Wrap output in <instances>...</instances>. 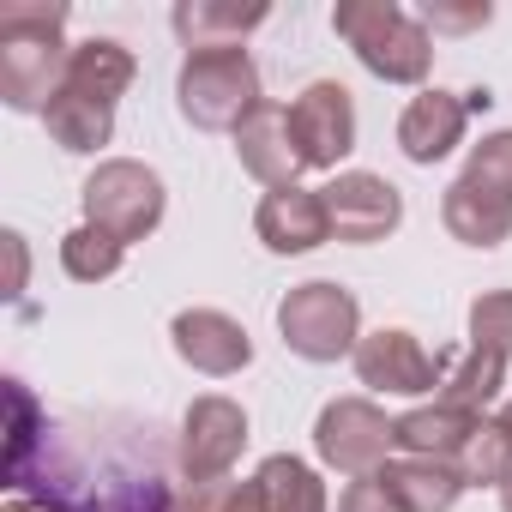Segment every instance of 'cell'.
<instances>
[{
    "label": "cell",
    "mask_w": 512,
    "mask_h": 512,
    "mask_svg": "<svg viewBox=\"0 0 512 512\" xmlns=\"http://www.w3.org/2000/svg\"><path fill=\"white\" fill-rule=\"evenodd\" d=\"M103 470L91 464L31 398L25 380H7V488L49 512H103Z\"/></svg>",
    "instance_id": "6da1fadb"
},
{
    "label": "cell",
    "mask_w": 512,
    "mask_h": 512,
    "mask_svg": "<svg viewBox=\"0 0 512 512\" xmlns=\"http://www.w3.org/2000/svg\"><path fill=\"white\" fill-rule=\"evenodd\" d=\"M67 31V7H49V0H13L0 7V97L7 109L43 115L73 67V49L61 43Z\"/></svg>",
    "instance_id": "7a4b0ae2"
},
{
    "label": "cell",
    "mask_w": 512,
    "mask_h": 512,
    "mask_svg": "<svg viewBox=\"0 0 512 512\" xmlns=\"http://www.w3.org/2000/svg\"><path fill=\"white\" fill-rule=\"evenodd\" d=\"M332 25L374 79H386V85H422L428 79L434 43L404 7H392V0H344L332 13Z\"/></svg>",
    "instance_id": "3957f363"
},
{
    "label": "cell",
    "mask_w": 512,
    "mask_h": 512,
    "mask_svg": "<svg viewBox=\"0 0 512 512\" xmlns=\"http://www.w3.org/2000/svg\"><path fill=\"white\" fill-rule=\"evenodd\" d=\"M181 115L205 133H235L253 109H260V73H253L247 49H217V55H187L181 67Z\"/></svg>",
    "instance_id": "277c9868"
},
{
    "label": "cell",
    "mask_w": 512,
    "mask_h": 512,
    "mask_svg": "<svg viewBox=\"0 0 512 512\" xmlns=\"http://www.w3.org/2000/svg\"><path fill=\"white\" fill-rule=\"evenodd\" d=\"M356 326H362V308L344 284H296L284 302H278V332L296 356L308 362H338V356H356Z\"/></svg>",
    "instance_id": "5b68a950"
},
{
    "label": "cell",
    "mask_w": 512,
    "mask_h": 512,
    "mask_svg": "<svg viewBox=\"0 0 512 512\" xmlns=\"http://www.w3.org/2000/svg\"><path fill=\"white\" fill-rule=\"evenodd\" d=\"M79 199H85V223L109 229L121 247L127 241H145L163 223V181H157V169H145L133 157L97 163V175L85 181Z\"/></svg>",
    "instance_id": "8992f818"
},
{
    "label": "cell",
    "mask_w": 512,
    "mask_h": 512,
    "mask_svg": "<svg viewBox=\"0 0 512 512\" xmlns=\"http://www.w3.org/2000/svg\"><path fill=\"white\" fill-rule=\"evenodd\" d=\"M392 428H398V422H392L386 410H374L368 398H338V404L320 410L314 446H320V458H326L338 476H374V470L386 464V452L398 446Z\"/></svg>",
    "instance_id": "52a82bcc"
},
{
    "label": "cell",
    "mask_w": 512,
    "mask_h": 512,
    "mask_svg": "<svg viewBox=\"0 0 512 512\" xmlns=\"http://www.w3.org/2000/svg\"><path fill=\"white\" fill-rule=\"evenodd\" d=\"M290 133H296V151L308 169H338V157L356 151V97L332 79L308 85L290 103Z\"/></svg>",
    "instance_id": "ba28073f"
},
{
    "label": "cell",
    "mask_w": 512,
    "mask_h": 512,
    "mask_svg": "<svg viewBox=\"0 0 512 512\" xmlns=\"http://www.w3.org/2000/svg\"><path fill=\"white\" fill-rule=\"evenodd\" d=\"M247 446V416L235 398H193L181 422V476L187 482H229V464Z\"/></svg>",
    "instance_id": "9c48e42d"
},
{
    "label": "cell",
    "mask_w": 512,
    "mask_h": 512,
    "mask_svg": "<svg viewBox=\"0 0 512 512\" xmlns=\"http://www.w3.org/2000/svg\"><path fill=\"white\" fill-rule=\"evenodd\" d=\"M320 199H326L332 235H338V241H356V247H362V241H386V235L404 223V199H398V187L380 181V175H368V169H350V175L326 181Z\"/></svg>",
    "instance_id": "30bf717a"
},
{
    "label": "cell",
    "mask_w": 512,
    "mask_h": 512,
    "mask_svg": "<svg viewBox=\"0 0 512 512\" xmlns=\"http://www.w3.org/2000/svg\"><path fill=\"white\" fill-rule=\"evenodd\" d=\"M440 374H446V356H428L410 332H374L356 344V380L374 392H398V398L440 392Z\"/></svg>",
    "instance_id": "8fae6325"
},
{
    "label": "cell",
    "mask_w": 512,
    "mask_h": 512,
    "mask_svg": "<svg viewBox=\"0 0 512 512\" xmlns=\"http://www.w3.org/2000/svg\"><path fill=\"white\" fill-rule=\"evenodd\" d=\"M235 157L253 181H266L272 193L278 187H296V175L308 169L302 151H296V133H290V109L284 103H260L241 127H235Z\"/></svg>",
    "instance_id": "7c38bea8"
},
{
    "label": "cell",
    "mask_w": 512,
    "mask_h": 512,
    "mask_svg": "<svg viewBox=\"0 0 512 512\" xmlns=\"http://www.w3.org/2000/svg\"><path fill=\"white\" fill-rule=\"evenodd\" d=\"M169 338H175V356H181L187 368L211 374V380H229V374H241V368L253 362V338H247L229 314H217V308H187V314H175Z\"/></svg>",
    "instance_id": "4fadbf2b"
},
{
    "label": "cell",
    "mask_w": 512,
    "mask_h": 512,
    "mask_svg": "<svg viewBox=\"0 0 512 512\" xmlns=\"http://www.w3.org/2000/svg\"><path fill=\"white\" fill-rule=\"evenodd\" d=\"M253 229L272 253H308L320 241H332V217H326V199L320 187H278L260 199L253 211Z\"/></svg>",
    "instance_id": "5bb4252c"
},
{
    "label": "cell",
    "mask_w": 512,
    "mask_h": 512,
    "mask_svg": "<svg viewBox=\"0 0 512 512\" xmlns=\"http://www.w3.org/2000/svg\"><path fill=\"white\" fill-rule=\"evenodd\" d=\"M272 19L266 0H181V7L169 13L175 37L187 43V55H217V49H241L247 31H260Z\"/></svg>",
    "instance_id": "9a60e30c"
},
{
    "label": "cell",
    "mask_w": 512,
    "mask_h": 512,
    "mask_svg": "<svg viewBox=\"0 0 512 512\" xmlns=\"http://www.w3.org/2000/svg\"><path fill=\"white\" fill-rule=\"evenodd\" d=\"M464 121H470V103L452 97V91H422L410 97L404 121H398V145L410 163H440L458 139H464Z\"/></svg>",
    "instance_id": "2e32d148"
},
{
    "label": "cell",
    "mask_w": 512,
    "mask_h": 512,
    "mask_svg": "<svg viewBox=\"0 0 512 512\" xmlns=\"http://www.w3.org/2000/svg\"><path fill=\"white\" fill-rule=\"evenodd\" d=\"M440 217H446V229H452L464 247H500V241L512 235V199H500V193H488V187H476V181H464V175L446 187Z\"/></svg>",
    "instance_id": "e0dca14e"
},
{
    "label": "cell",
    "mask_w": 512,
    "mask_h": 512,
    "mask_svg": "<svg viewBox=\"0 0 512 512\" xmlns=\"http://www.w3.org/2000/svg\"><path fill=\"white\" fill-rule=\"evenodd\" d=\"M374 476L398 494L404 512H452L458 494H464V476H458V464H446V458H392V464H380Z\"/></svg>",
    "instance_id": "ac0fdd59"
},
{
    "label": "cell",
    "mask_w": 512,
    "mask_h": 512,
    "mask_svg": "<svg viewBox=\"0 0 512 512\" xmlns=\"http://www.w3.org/2000/svg\"><path fill=\"white\" fill-rule=\"evenodd\" d=\"M476 422L482 416H470V410H452V404H422V410H404L398 416V446L410 452V458H458L464 452V440L476 434Z\"/></svg>",
    "instance_id": "d6986e66"
},
{
    "label": "cell",
    "mask_w": 512,
    "mask_h": 512,
    "mask_svg": "<svg viewBox=\"0 0 512 512\" xmlns=\"http://www.w3.org/2000/svg\"><path fill=\"white\" fill-rule=\"evenodd\" d=\"M500 386H506V362L470 344L464 356H446V374H440V392H434V404H452V410H470V416H482V410L500 398Z\"/></svg>",
    "instance_id": "ffe728a7"
},
{
    "label": "cell",
    "mask_w": 512,
    "mask_h": 512,
    "mask_svg": "<svg viewBox=\"0 0 512 512\" xmlns=\"http://www.w3.org/2000/svg\"><path fill=\"white\" fill-rule=\"evenodd\" d=\"M43 127H49V139H55L61 151H97V145H109V133H115V109L97 103V97H85V91H67V85H61V97L43 109Z\"/></svg>",
    "instance_id": "44dd1931"
},
{
    "label": "cell",
    "mask_w": 512,
    "mask_h": 512,
    "mask_svg": "<svg viewBox=\"0 0 512 512\" xmlns=\"http://www.w3.org/2000/svg\"><path fill=\"white\" fill-rule=\"evenodd\" d=\"M127 85H133V55H127L121 43L91 37V43H79V49H73L67 91H85V97H97V103H109V109H115Z\"/></svg>",
    "instance_id": "7402d4cb"
},
{
    "label": "cell",
    "mask_w": 512,
    "mask_h": 512,
    "mask_svg": "<svg viewBox=\"0 0 512 512\" xmlns=\"http://www.w3.org/2000/svg\"><path fill=\"white\" fill-rule=\"evenodd\" d=\"M260 488H266V512H326V482L290 452L260 464Z\"/></svg>",
    "instance_id": "603a6c76"
},
{
    "label": "cell",
    "mask_w": 512,
    "mask_h": 512,
    "mask_svg": "<svg viewBox=\"0 0 512 512\" xmlns=\"http://www.w3.org/2000/svg\"><path fill=\"white\" fill-rule=\"evenodd\" d=\"M452 464H458L464 488H470V482H476V488H482V482H512V428H506L500 416H494V422L482 416L476 434L464 440V452H458Z\"/></svg>",
    "instance_id": "cb8c5ba5"
},
{
    "label": "cell",
    "mask_w": 512,
    "mask_h": 512,
    "mask_svg": "<svg viewBox=\"0 0 512 512\" xmlns=\"http://www.w3.org/2000/svg\"><path fill=\"white\" fill-rule=\"evenodd\" d=\"M121 241L109 235V229H97V223H79L73 235H61V266H67V278H79V284H103V278H115L121 272Z\"/></svg>",
    "instance_id": "d4e9b609"
},
{
    "label": "cell",
    "mask_w": 512,
    "mask_h": 512,
    "mask_svg": "<svg viewBox=\"0 0 512 512\" xmlns=\"http://www.w3.org/2000/svg\"><path fill=\"white\" fill-rule=\"evenodd\" d=\"M470 344L512 362V290H488L470 302Z\"/></svg>",
    "instance_id": "484cf974"
},
{
    "label": "cell",
    "mask_w": 512,
    "mask_h": 512,
    "mask_svg": "<svg viewBox=\"0 0 512 512\" xmlns=\"http://www.w3.org/2000/svg\"><path fill=\"white\" fill-rule=\"evenodd\" d=\"M464 181H476V187H488V193L512 199V133H488V139L470 151Z\"/></svg>",
    "instance_id": "4316f807"
},
{
    "label": "cell",
    "mask_w": 512,
    "mask_h": 512,
    "mask_svg": "<svg viewBox=\"0 0 512 512\" xmlns=\"http://www.w3.org/2000/svg\"><path fill=\"white\" fill-rule=\"evenodd\" d=\"M338 512H404L398 494L380 482V476H356L344 494H338Z\"/></svg>",
    "instance_id": "83f0119b"
},
{
    "label": "cell",
    "mask_w": 512,
    "mask_h": 512,
    "mask_svg": "<svg viewBox=\"0 0 512 512\" xmlns=\"http://www.w3.org/2000/svg\"><path fill=\"white\" fill-rule=\"evenodd\" d=\"M434 31H482L488 19H494V7H482V0H476V7H428L422 13Z\"/></svg>",
    "instance_id": "f1b7e54d"
},
{
    "label": "cell",
    "mask_w": 512,
    "mask_h": 512,
    "mask_svg": "<svg viewBox=\"0 0 512 512\" xmlns=\"http://www.w3.org/2000/svg\"><path fill=\"white\" fill-rule=\"evenodd\" d=\"M217 512H266V488H260V476H253V482H223Z\"/></svg>",
    "instance_id": "f546056e"
},
{
    "label": "cell",
    "mask_w": 512,
    "mask_h": 512,
    "mask_svg": "<svg viewBox=\"0 0 512 512\" xmlns=\"http://www.w3.org/2000/svg\"><path fill=\"white\" fill-rule=\"evenodd\" d=\"M217 494H223V482H187L175 494V512H217Z\"/></svg>",
    "instance_id": "4dcf8cb0"
},
{
    "label": "cell",
    "mask_w": 512,
    "mask_h": 512,
    "mask_svg": "<svg viewBox=\"0 0 512 512\" xmlns=\"http://www.w3.org/2000/svg\"><path fill=\"white\" fill-rule=\"evenodd\" d=\"M7 253H13V296H19V290H25V241L7 235Z\"/></svg>",
    "instance_id": "1f68e13d"
},
{
    "label": "cell",
    "mask_w": 512,
    "mask_h": 512,
    "mask_svg": "<svg viewBox=\"0 0 512 512\" xmlns=\"http://www.w3.org/2000/svg\"><path fill=\"white\" fill-rule=\"evenodd\" d=\"M0 512H49V506H37V500H19V494H13L7 506H0Z\"/></svg>",
    "instance_id": "d6a6232c"
},
{
    "label": "cell",
    "mask_w": 512,
    "mask_h": 512,
    "mask_svg": "<svg viewBox=\"0 0 512 512\" xmlns=\"http://www.w3.org/2000/svg\"><path fill=\"white\" fill-rule=\"evenodd\" d=\"M500 512H512V482H500Z\"/></svg>",
    "instance_id": "836d02e7"
},
{
    "label": "cell",
    "mask_w": 512,
    "mask_h": 512,
    "mask_svg": "<svg viewBox=\"0 0 512 512\" xmlns=\"http://www.w3.org/2000/svg\"><path fill=\"white\" fill-rule=\"evenodd\" d=\"M500 422H506V428H512V398H506V410H500Z\"/></svg>",
    "instance_id": "e575fe53"
}]
</instances>
